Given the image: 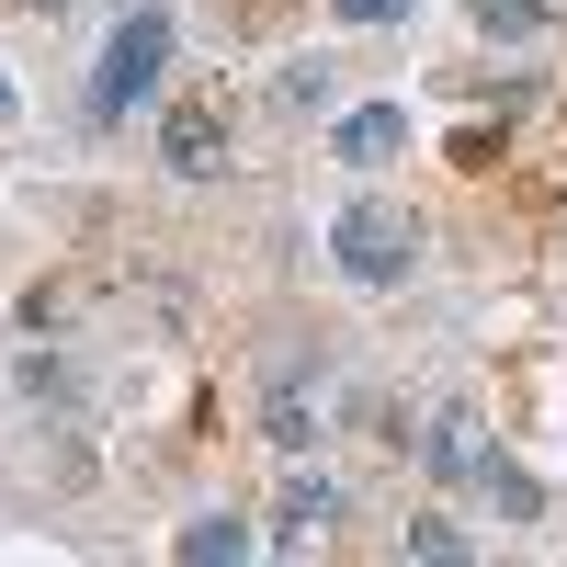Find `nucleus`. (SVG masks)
I'll list each match as a JSON object with an SVG mask.
<instances>
[{
    "label": "nucleus",
    "instance_id": "obj_1",
    "mask_svg": "<svg viewBox=\"0 0 567 567\" xmlns=\"http://www.w3.org/2000/svg\"><path fill=\"white\" fill-rule=\"evenodd\" d=\"M329 250H341V272L352 284H409V261H420V216H398V205H341L329 216Z\"/></svg>",
    "mask_w": 567,
    "mask_h": 567
},
{
    "label": "nucleus",
    "instance_id": "obj_2",
    "mask_svg": "<svg viewBox=\"0 0 567 567\" xmlns=\"http://www.w3.org/2000/svg\"><path fill=\"white\" fill-rule=\"evenodd\" d=\"M159 69H171V12H125L114 23V45H103V80H91V114H136L159 91Z\"/></svg>",
    "mask_w": 567,
    "mask_h": 567
},
{
    "label": "nucleus",
    "instance_id": "obj_3",
    "mask_svg": "<svg viewBox=\"0 0 567 567\" xmlns=\"http://www.w3.org/2000/svg\"><path fill=\"white\" fill-rule=\"evenodd\" d=\"M159 159H171L182 182L227 171V103H171V114H159Z\"/></svg>",
    "mask_w": 567,
    "mask_h": 567
},
{
    "label": "nucleus",
    "instance_id": "obj_4",
    "mask_svg": "<svg viewBox=\"0 0 567 567\" xmlns=\"http://www.w3.org/2000/svg\"><path fill=\"white\" fill-rule=\"evenodd\" d=\"M329 148H341L352 171H386V159L409 148V114H398V103H363V114H341V136H329Z\"/></svg>",
    "mask_w": 567,
    "mask_h": 567
},
{
    "label": "nucleus",
    "instance_id": "obj_5",
    "mask_svg": "<svg viewBox=\"0 0 567 567\" xmlns=\"http://www.w3.org/2000/svg\"><path fill=\"white\" fill-rule=\"evenodd\" d=\"M420 465H432V477H488V454H477V409H432Z\"/></svg>",
    "mask_w": 567,
    "mask_h": 567
},
{
    "label": "nucleus",
    "instance_id": "obj_6",
    "mask_svg": "<svg viewBox=\"0 0 567 567\" xmlns=\"http://www.w3.org/2000/svg\"><path fill=\"white\" fill-rule=\"evenodd\" d=\"M329 523H341V488H329V477H296V488H284V511H272L284 545H318Z\"/></svg>",
    "mask_w": 567,
    "mask_h": 567
},
{
    "label": "nucleus",
    "instance_id": "obj_7",
    "mask_svg": "<svg viewBox=\"0 0 567 567\" xmlns=\"http://www.w3.org/2000/svg\"><path fill=\"white\" fill-rule=\"evenodd\" d=\"M171 556H182V567H216V556H250V523H239V511H205V523H182V534H171Z\"/></svg>",
    "mask_w": 567,
    "mask_h": 567
},
{
    "label": "nucleus",
    "instance_id": "obj_8",
    "mask_svg": "<svg viewBox=\"0 0 567 567\" xmlns=\"http://www.w3.org/2000/svg\"><path fill=\"white\" fill-rule=\"evenodd\" d=\"M261 432H272L284 454H307V443H318V409H307V386H296V374H272V398H261Z\"/></svg>",
    "mask_w": 567,
    "mask_h": 567
},
{
    "label": "nucleus",
    "instance_id": "obj_9",
    "mask_svg": "<svg viewBox=\"0 0 567 567\" xmlns=\"http://www.w3.org/2000/svg\"><path fill=\"white\" fill-rule=\"evenodd\" d=\"M272 103H284V114H318V103H329V69H318V58H296V69L272 80Z\"/></svg>",
    "mask_w": 567,
    "mask_h": 567
},
{
    "label": "nucleus",
    "instance_id": "obj_10",
    "mask_svg": "<svg viewBox=\"0 0 567 567\" xmlns=\"http://www.w3.org/2000/svg\"><path fill=\"white\" fill-rule=\"evenodd\" d=\"M545 0H477V34H534Z\"/></svg>",
    "mask_w": 567,
    "mask_h": 567
},
{
    "label": "nucleus",
    "instance_id": "obj_11",
    "mask_svg": "<svg viewBox=\"0 0 567 567\" xmlns=\"http://www.w3.org/2000/svg\"><path fill=\"white\" fill-rule=\"evenodd\" d=\"M329 12H341V23H409L420 0H329Z\"/></svg>",
    "mask_w": 567,
    "mask_h": 567
},
{
    "label": "nucleus",
    "instance_id": "obj_12",
    "mask_svg": "<svg viewBox=\"0 0 567 567\" xmlns=\"http://www.w3.org/2000/svg\"><path fill=\"white\" fill-rule=\"evenodd\" d=\"M34 12H69V0H34Z\"/></svg>",
    "mask_w": 567,
    "mask_h": 567
},
{
    "label": "nucleus",
    "instance_id": "obj_13",
    "mask_svg": "<svg viewBox=\"0 0 567 567\" xmlns=\"http://www.w3.org/2000/svg\"><path fill=\"white\" fill-rule=\"evenodd\" d=\"M0 114H12V80H0Z\"/></svg>",
    "mask_w": 567,
    "mask_h": 567
}]
</instances>
